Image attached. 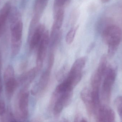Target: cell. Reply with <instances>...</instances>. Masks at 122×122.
Wrapping results in <instances>:
<instances>
[{"instance_id":"6da1fadb","label":"cell","mask_w":122,"mask_h":122,"mask_svg":"<svg viewBox=\"0 0 122 122\" xmlns=\"http://www.w3.org/2000/svg\"><path fill=\"white\" fill-rule=\"evenodd\" d=\"M10 15L11 52L13 56L19 53L22 45L23 23L21 16L16 9L11 10Z\"/></svg>"},{"instance_id":"7a4b0ae2","label":"cell","mask_w":122,"mask_h":122,"mask_svg":"<svg viewBox=\"0 0 122 122\" xmlns=\"http://www.w3.org/2000/svg\"><path fill=\"white\" fill-rule=\"evenodd\" d=\"M102 35L103 41L108 46V56L112 57L116 53L122 40V30L117 26L110 24L102 31Z\"/></svg>"},{"instance_id":"3957f363","label":"cell","mask_w":122,"mask_h":122,"mask_svg":"<svg viewBox=\"0 0 122 122\" xmlns=\"http://www.w3.org/2000/svg\"><path fill=\"white\" fill-rule=\"evenodd\" d=\"M27 88L24 87L17 97L15 111L16 116L19 119H26L28 116L29 92Z\"/></svg>"},{"instance_id":"277c9868","label":"cell","mask_w":122,"mask_h":122,"mask_svg":"<svg viewBox=\"0 0 122 122\" xmlns=\"http://www.w3.org/2000/svg\"><path fill=\"white\" fill-rule=\"evenodd\" d=\"M105 77L102 84L101 92V97L102 101L108 104L111 98L112 89L116 77L115 70L111 67L107 68Z\"/></svg>"},{"instance_id":"5b68a950","label":"cell","mask_w":122,"mask_h":122,"mask_svg":"<svg viewBox=\"0 0 122 122\" xmlns=\"http://www.w3.org/2000/svg\"><path fill=\"white\" fill-rule=\"evenodd\" d=\"M49 41L50 34L49 32L46 29L37 47L38 50L36 67L38 71H39L43 66L44 61L46 55L47 48L49 46Z\"/></svg>"},{"instance_id":"8992f818","label":"cell","mask_w":122,"mask_h":122,"mask_svg":"<svg viewBox=\"0 0 122 122\" xmlns=\"http://www.w3.org/2000/svg\"><path fill=\"white\" fill-rule=\"evenodd\" d=\"M72 90H68L59 96L54 106L53 113L55 117H59L64 107L70 104L72 98Z\"/></svg>"},{"instance_id":"52a82bcc","label":"cell","mask_w":122,"mask_h":122,"mask_svg":"<svg viewBox=\"0 0 122 122\" xmlns=\"http://www.w3.org/2000/svg\"><path fill=\"white\" fill-rule=\"evenodd\" d=\"M95 116L98 122H114L115 119L114 111L105 105H101L95 112Z\"/></svg>"},{"instance_id":"ba28073f","label":"cell","mask_w":122,"mask_h":122,"mask_svg":"<svg viewBox=\"0 0 122 122\" xmlns=\"http://www.w3.org/2000/svg\"><path fill=\"white\" fill-rule=\"evenodd\" d=\"M80 97L85 105L89 116L90 117L94 116L95 107L92 101V91L88 88H84L80 93Z\"/></svg>"},{"instance_id":"9c48e42d","label":"cell","mask_w":122,"mask_h":122,"mask_svg":"<svg viewBox=\"0 0 122 122\" xmlns=\"http://www.w3.org/2000/svg\"><path fill=\"white\" fill-rule=\"evenodd\" d=\"M46 27L43 24H39L30 37L29 47L31 50L37 47L45 32Z\"/></svg>"},{"instance_id":"30bf717a","label":"cell","mask_w":122,"mask_h":122,"mask_svg":"<svg viewBox=\"0 0 122 122\" xmlns=\"http://www.w3.org/2000/svg\"><path fill=\"white\" fill-rule=\"evenodd\" d=\"M64 16V8L60 9L54 12V21L52 25L51 32L60 31L62 26Z\"/></svg>"},{"instance_id":"8fae6325","label":"cell","mask_w":122,"mask_h":122,"mask_svg":"<svg viewBox=\"0 0 122 122\" xmlns=\"http://www.w3.org/2000/svg\"><path fill=\"white\" fill-rule=\"evenodd\" d=\"M38 71L36 67L31 69L21 76L19 82L22 84L24 85V87H28V85L35 79L36 73Z\"/></svg>"},{"instance_id":"7c38bea8","label":"cell","mask_w":122,"mask_h":122,"mask_svg":"<svg viewBox=\"0 0 122 122\" xmlns=\"http://www.w3.org/2000/svg\"><path fill=\"white\" fill-rule=\"evenodd\" d=\"M11 10V5L9 2L5 4L0 12V34L2 33L6 22Z\"/></svg>"},{"instance_id":"4fadbf2b","label":"cell","mask_w":122,"mask_h":122,"mask_svg":"<svg viewBox=\"0 0 122 122\" xmlns=\"http://www.w3.org/2000/svg\"><path fill=\"white\" fill-rule=\"evenodd\" d=\"M4 81L6 95L8 98L10 99L13 96L18 83L15 77L9 78Z\"/></svg>"},{"instance_id":"5bb4252c","label":"cell","mask_w":122,"mask_h":122,"mask_svg":"<svg viewBox=\"0 0 122 122\" xmlns=\"http://www.w3.org/2000/svg\"><path fill=\"white\" fill-rule=\"evenodd\" d=\"M51 71L48 69H46L41 76L38 83L36 85L38 91H43L47 87L50 80Z\"/></svg>"},{"instance_id":"9a60e30c","label":"cell","mask_w":122,"mask_h":122,"mask_svg":"<svg viewBox=\"0 0 122 122\" xmlns=\"http://www.w3.org/2000/svg\"><path fill=\"white\" fill-rule=\"evenodd\" d=\"M87 58L85 57H80L76 60L73 64L69 73L71 74L82 73L86 62Z\"/></svg>"},{"instance_id":"2e32d148","label":"cell","mask_w":122,"mask_h":122,"mask_svg":"<svg viewBox=\"0 0 122 122\" xmlns=\"http://www.w3.org/2000/svg\"><path fill=\"white\" fill-rule=\"evenodd\" d=\"M103 76L97 70L94 72L91 78V85L92 90H99Z\"/></svg>"},{"instance_id":"e0dca14e","label":"cell","mask_w":122,"mask_h":122,"mask_svg":"<svg viewBox=\"0 0 122 122\" xmlns=\"http://www.w3.org/2000/svg\"><path fill=\"white\" fill-rule=\"evenodd\" d=\"M49 0H36L34 5V14L41 16L48 4Z\"/></svg>"},{"instance_id":"ac0fdd59","label":"cell","mask_w":122,"mask_h":122,"mask_svg":"<svg viewBox=\"0 0 122 122\" xmlns=\"http://www.w3.org/2000/svg\"><path fill=\"white\" fill-rule=\"evenodd\" d=\"M107 57L105 55H103L100 59L98 67L97 69V71L102 76H104L105 74L107 69Z\"/></svg>"},{"instance_id":"d6986e66","label":"cell","mask_w":122,"mask_h":122,"mask_svg":"<svg viewBox=\"0 0 122 122\" xmlns=\"http://www.w3.org/2000/svg\"><path fill=\"white\" fill-rule=\"evenodd\" d=\"M78 26H79L72 27L67 32L65 37V41L67 44H71L73 42L78 29Z\"/></svg>"},{"instance_id":"ffe728a7","label":"cell","mask_w":122,"mask_h":122,"mask_svg":"<svg viewBox=\"0 0 122 122\" xmlns=\"http://www.w3.org/2000/svg\"><path fill=\"white\" fill-rule=\"evenodd\" d=\"M13 77H15L14 69L11 65H8L6 68L4 73V81Z\"/></svg>"},{"instance_id":"44dd1931","label":"cell","mask_w":122,"mask_h":122,"mask_svg":"<svg viewBox=\"0 0 122 122\" xmlns=\"http://www.w3.org/2000/svg\"><path fill=\"white\" fill-rule=\"evenodd\" d=\"M114 104L120 120L122 122V96H119L116 98Z\"/></svg>"},{"instance_id":"7402d4cb","label":"cell","mask_w":122,"mask_h":122,"mask_svg":"<svg viewBox=\"0 0 122 122\" xmlns=\"http://www.w3.org/2000/svg\"><path fill=\"white\" fill-rule=\"evenodd\" d=\"M107 19H100L97 22V29L99 32L102 33V31L110 24H108L109 22H107Z\"/></svg>"},{"instance_id":"603a6c76","label":"cell","mask_w":122,"mask_h":122,"mask_svg":"<svg viewBox=\"0 0 122 122\" xmlns=\"http://www.w3.org/2000/svg\"><path fill=\"white\" fill-rule=\"evenodd\" d=\"M66 4V0H54V12L62 8Z\"/></svg>"},{"instance_id":"cb8c5ba5","label":"cell","mask_w":122,"mask_h":122,"mask_svg":"<svg viewBox=\"0 0 122 122\" xmlns=\"http://www.w3.org/2000/svg\"><path fill=\"white\" fill-rule=\"evenodd\" d=\"M6 113V110L5 103L3 101H0V122H4Z\"/></svg>"},{"instance_id":"d4e9b609","label":"cell","mask_w":122,"mask_h":122,"mask_svg":"<svg viewBox=\"0 0 122 122\" xmlns=\"http://www.w3.org/2000/svg\"><path fill=\"white\" fill-rule=\"evenodd\" d=\"M55 61V54L54 51H51L49 57L48 61V67L47 69L50 70H51Z\"/></svg>"},{"instance_id":"484cf974","label":"cell","mask_w":122,"mask_h":122,"mask_svg":"<svg viewBox=\"0 0 122 122\" xmlns=\"http://www.w3.org/2000/svg\"><path fill=\"white\" fill-rule=\"evenodd\" d=\"M79 15V12L77 10H75L72 12L70 17V21L72 24H74Z\"/></svg>"},{"instance_id":"4316f807","label":"cell","mask_w":122,"mask_h":122,"mask_svg":"<svg viewBox=\"0 0 122 122\" xmlns=\"http://www.w3.org/2000/svg\"><path fill=\"white\" fill-rule=\"evenodd\" d=\"M66 71V67H64L61 70L58 72L56 75V79L58 81H61L64 77L65 73Z\"/></svg>"},{"instance_id":"83f0119b","label":"cell","mask_w":122,"mask_h":122,"mask_svg":"<svg viewBox=\"0 0 122 122\" xmlns=\"http://www.w3.org/2000/svg\"><path fill=\"white\" fill-rule=\"evenodd\" d=\"M1 67H2V58H1V54L0 53V94L1 93L2 90V80H1Z\"/></svg>"},{"instance_id":"f1b7e54d","label":"cell","mask_w":122,"mask_h":122,"mask_svg":"<svg viewBox=\"0 0 122 122\" xmlns=\"http://www.w3.org/2000/svg\"><path fill=\"white\" fill-rule=\"evenodd\" d=\"M95 46V43H92L91 44L89 47H88L87 51L89 52H90V51H92V49Z\"/></svg>"},{"instance_id":"f546056e","label":"cell","mask_w":122,"mask_h":122,"mask_svg":"<svg viewBox=\"0 0 122 122\" xmlns=\"http://www.w3.org/2000/svg\"><path fill=\"white\" fill-rule=\"evenodd\" d=\"M102 1V3H107L109 2L110 0H100Z\"/></svg>"},{"instance_id":"4dcf8cb0","label":"cell","mask_w":122,"mask_h":122,"mask_svg":"<svg viewBox=\"0 0 122 122\" xmlns=\"http://www.w3.org/2000/svg\"><path fill=\"white\" fill-rule=\"evenodd\" d=\"M66 0V4H67L69 3L70 1V0Z\"/></svg>"}]
</instances>
